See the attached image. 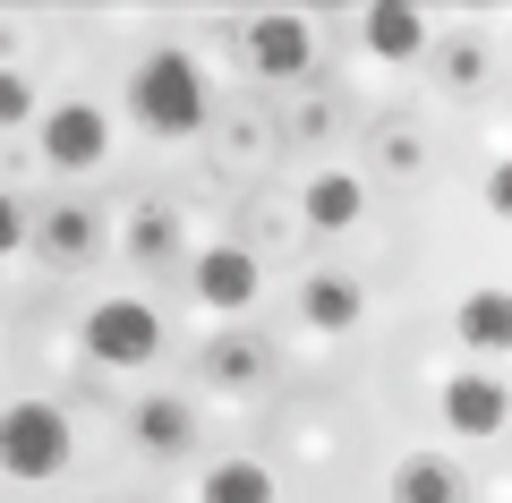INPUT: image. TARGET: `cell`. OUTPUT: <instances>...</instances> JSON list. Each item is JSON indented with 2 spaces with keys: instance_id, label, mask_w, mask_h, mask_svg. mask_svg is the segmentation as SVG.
<instances>
[{
  "instance_id": "cell-10",
  "label": "cell",
  "mask_w": 512,
  "mask_h": 503,
  "mask_svg": "<svg viewBox=\"0 0 512 503\" xmlns=\"http://www.w3.org/2000/svg\"><path fill=\"white\" fill-rule=\"evenodd\" d=\"M128 435H137V452H154V461H180V452L197 444V418H188V401L154 393V401L128 410Z\"/></svg>"
},
{
  "instance_id": "cell-11",
  "label": "cell",
  "mask_w": 512,
  "mask_h": 503,
  "mask_svg": "<svg viewBox=\"0 0 512 503\" xmlns=\"http://www.w3.org/2000/svg\"><path fill=\"white\" fill-rule=\"evenodd\" d=\"M35 248L52 256V265H86V256L103 248V214H94V205H52V214L35 222Z\"/></svg>"
},
{
  "instance_id": "cell-5",
  "label": "cell",
  "mask_w": 512,
  "mask_h": 503,
  "mask_svg": "<svg viewBox=\"0 0 512 503\" xmlns=\"http://www.w3.org/2000/svg\"><path fill=\"white\" fill-rule=\"evenodd\" d=\"M256 256L239 248V239H214V248H197V265H188V290H197L214 316H239V307H256Z\"/></svg>"
},
{
  "instance_id": "cell-1",
  "label": "cell",
  "mask_w": 512,
  "mask_h": 503,
  "mask_svg": "<svg viewBox=\"0 0 512 503\" xmlns=\"http://www.w3.org/2000/svg\"><path fill=\"white\" fill-rule=\"evenodd\" d=\"M128 120L146 128V137H188V128H205V69L180 43H163V52H146L128 69Z\"/></svg>"
},
{
  "instance_id": "cell-18",
  "label": "cell",
  "mask_w": 512,
  "mask_h": 503,
  "mask_svg": "<svg viewBox=\"0 0 512 503\" xmlns=\"http://www.w3.org/2000/svg\"><path fill=\"white\" fill-rule=\"evenodd\" d=\"M444 77H453V94H478V86H487V43L461 35L453 52H444Z\"/></svg>"
},
{
  "instance_id": "cell-20",
  "label": "cell",
  "mask_w": 512,
  "mask_h": 503,
  "mask_svg": "<svg viewBox=\"0 0 512 503\" xmlns=\"http://www.w3.org/2000/svg\"><path fill=\"white\" fill-rule=\"evenodd\" d=\"M26 239H35V222H26V205L9 197V188H0V256H18Z\"/></svg>"
},
{
  "instance_id": "cell-13",
  "label": "cell",
  "mask_w": 512,
  "mask_h": 503,
  "mask_svg": "<svg viewBox=\"0 0 512 503\" xmlns=\"http://www.w3.org/2000/svg\"><path fill=\"white\" fill-rule=\"evenodd\" d=\"M299 316H308L316 333H350V324L367 316V290L350 282V273H308V290H299Z\"/></svg>"
},
{
  "instance_id": "cell-7",
  "label": "cell",
  "mask_w": 512,
  "mask_h": 503,
  "mask_svg": "<svg viewBox=\"0 0 512 503\" xmlns=\"http://www.w3.org/2000/svg\"><path fill=\"white\" fill-rule=\"evenodd\" d=\"M444 427H453V435H504V427H512V393H504V376H487V367H461V376L444 384Z\"/></svg>"
},
{
  "instance_id": "cell-21",
  "label": "cell",
  "mask_w": 512,
  "mask_h": 503,
  "mask_svg": "<svg viewBox=\"0 0 512 503\" xmlns=\"http://www.w3.org/2000/svg\"><path fill=\"white\" fill-rule=\"evenodd\" d=\"M376 154L393 162V171H419V137H410V128H384V137H376Z\"/></svg>"
},
{
  "instance_id": "cell-16",
  "label": "cell",
  "mask_w": 512,
  "mask_h": 503,
  "mask_svg": "<svg viewBox=\"0 0 512 503\" xmlns=\"http://www.w3.org/2000/svg\"><path fill=\"white\" fill-rule=\"evenodd\" d=\"M197 503H274V469L265 461H214L197 478Z\"/></svg>"
},
{
  "instance_id": "cell-17",
  "label": "cell",
  "mask_w": 512,
  "mask_h": 503,
  "mask_svg": "<svg viewBox=\"0 0 512 503\" xmlns=\"http://www.w3.org/2000/svg\"><path fill=\"white\" fill-rule=\"evenodd\" d=\"M265 367H274V350H265V342H239V333H231V342H214V384H231V393H239V384H265Z\"/></svg>"
},
{
  "instance_id": "cell-6",
  "label": "cell",
  "mask_w": 512,
  "mask_h": 503,
  "mask_svg": "<svg viewBox=\"0 0 512 503\" xmlns=\"http://www.w3.org/2000/svg\"><path fill=\"white\" fill-rule=\"evenodd\" d=\"M239 43H248V69H256V77H299V69L316 60V26L299 18V9H265Z\"/></svg>"
},
{
  "instance_id": "cell-22",
  "label": "cell",
  "mask_w": 512,
  "mask_h": 503,
  "mask_svg": "<svg viewBox=\"0 0 512 503\" xmlns=\"http://www.w3.org/2000/svg\"><path fill=\"white\" fill-rule=\"evenodd\" d=\"M487 214L512 222V162H495V171H487Z\"/></svg>"
},
{
  "instance_id": "cell-4",
  "label": "cell",
  "mask_w": 512,
  "mask_h": 503,
  "mask_svg": "<svg viewBox=\"0 0 512 503\" xmlns=\"http://www.w3.org/2000/svg\"><path fill=\"white\" fill-rule=\"evenodd\" d=\"M35 145L52 171H94L111 154V120H103V103H52L35 120Z\"/></svg>"
},
{
  "instance_id": "cell-3",
  "label": "cell",
  "mask_w": 512,
  "mask_h": 503,
  "mask_svg": "<svg viewBox=\"0 0 512 503\" xmlns=\"http://www.w3.org/2000/svg\"><path fill=\"white\" fill-rule=\"evenodd\" d=\"M77 342H86L94 367H146L163 350V316L146 299H94L86 324H77Z\"/></svg>"
},
{
  "instance_id": "cell-19",
  "label": "cell",
  "mask_w": 512,
  "mask_h": 503,
  "mask_svg": "<svg viewBox=\"0 0 512 503\" xmlns=\"http://www.w3.org/2000/svg\"><path fill=\"white\" fill-rule=\"evenodd\" d=\"M26 120H43V111H35V86H26L18 69H0V128H26Z\"/></svg>"
},
{
  "instance_id": "cell-9",
  "label": "cell",
  "mask_w": 512,
  "mask_h": 503,
  "mask_svg": "<svg viewBox=\"0 0 512 503\" xmlns=\"http://www.w3.org/2000/svg\"><path fill=\"white\" fill-rule=\"evenodd\" d=\"M359 35H367V52H376V60L402 69V60L427 52V9H419V0H376V9L359 18Z\"/></svg>"
},
{
  "instance_id": "cell-2",
  "label": "cell",
  "mask_w": 512,
  "mask_h": 503,
  "mask_svg": "<svg viewBox=\"0 0 512 503\" xmlns=\"http://www.w3.org/2000/svg\"><path fill=\"white\" fill-rule=\"evenodd\" d=\"M77 435L69 418L52 410V401H9L0 410V478H18V486H52L60 469H69Z\"/></svg>"
},
{
  "instance_id": "cell-8",
  "label": "cell",
  "mask_w": 512,
  "mask_h": 503,
  "mask_svg": "<svg viewBox=\"0 0 512 503\" xmlns=\"http://www.w3.org/2000/svg\"><path fill=\"white\" fill-rule=\"evenodd\" d=\"M453 333L461 350H478V359H512V290H470V299L453 307Z\"/></svg>"
},
{
  "instance_id": "cell-12",
  "label": "cell",
  "mask_w": 512,
  "mask_h": 503,
  "mask_svg": "<svg viewBox=\"0 0 512 503\" xmlns=\"http://www.w3.org/2000/svg\"><path fill=\"white\" fill-rule=\"evenodd\" d=\"M299 214H308V231H350V222L367 214V188L350 180V171H316V180L299 188Z\"/></svg>"
},
{
  "instance_id": "cell-15",
  "label": "cell",
  "mask_w": 512,
  "mask_h": 503,
  "mask_svg": "<svg viewBox=\"0 0 512 503\" xmlns=\"http://www.w3.org/2000/svg\"><path fill=\"white\" fill-rule=\"evenodd\" d=\"M120 248L137 256V265H171V256H180V214H171L163 197H146L137 214H128V239H120Z\"/></svg>"
},
{
  "instance_id": "cell-14",
  "label": "cell",
  "mask_w": 512,
  "mask_h": 503,
  "mask_svg": "<svg viewBox=\"0 0 512 503\" xmlns=\"http://www.w3.org/2000/svg\"><path fill=\"white\" fill-rule=\"evenodd\" d=\"M393 503H470V478H461L444 452H410L393 469Z\"/></svg>"
}]
</instances>
